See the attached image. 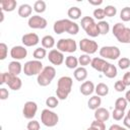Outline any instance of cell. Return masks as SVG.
<instances>
[{
	"mask_svg": "<svg viewBox=\"0 0 130 130\" xmlns=\"http://www.w3.org/2000/svg\"><path fill=\"white\" fill-rule=\"evenodd\" d=\"M81 27L85 30V32L91 37V38H95L98 36H100V31L98 28V23H95L94 19L90 16H83L81 18Z\"/></svg>",
	"mask_w": 130,
	"mask_h": 130,
	"instance_id": "5b68a950",
	"label": "cell"
},
{
	"mask_svg": "<svg viewBox=\"0 0 130 130\" xmlns=\"http://www.w3.org/2000/svg\"><path fill=\"white\" fill-rule=\"evenodd\" d=\"M17 2L15 0H2L0 2V6H1V10L3 11H7V12H11L16 8Z\"/></svg>",
	"mask_w": 130,
	"mask_h": 130,
	"instance_id": "ffe728a7",
	"label": "cell"
},
{
	"mask_svg": "<svg viewBox=\"0 0 130 130\" xmlns=\"http://www.w3.org/2000/svg\"><path fill=\"white\" fill-rule=\"evenodd\" d=\"M7 45L5 43H1L0 44V60H4L7 57Z\"/></svg>",
	"mask_w": 130,
	"mask_h": 130,
	"instance_id": "60d3db41",
	"label": "cell"
},
{
	"mask_svg": "<svg viewBox=\"0 0 130 130\" xmlns=\"http://www.w3.org/2000/svg\"><path fill=\"white\" fill-rule=\"evenodd\" d=\"M22 44L26 47H32V46H36L39 42H40V39H39V36L35 32H29V34H25L23 35L22 39Z\"/></svg>",
	"mask_w": 130,
	"mask_h": 130,
	"instance_id": "9a60e30c",
	"label": "cell"
},
{
	"mask_svg": "<svg viewBox=\"0 0 130 130\" xmlns=\"http://www.w3.org/2000/svg\"><path fill=\"white\" fill-rule=\"evenodd\" d=\"M47 8V5H46V2L43 1V0H38L35 2L34 4V10L37 12V13H43L45 12Z\"/></svg>",
	"mask_w": 130,
	"mask_h": 130,
	"instance_id": "4dcf8cb0",
	"label": "cell"
},
{
	"mask_svg": "<svg viewBox=\"0 0 130 130\" xmlns=\"http://www.w3.org/2000/svg\"><path fill=\"white\" fill-rule=\"evenodd\" d=\"M98 28L100 31V35H107L110 30V24L106 20H101L98 22Z\"/></svg>",
	"mask_w": 130,
	"mask_h": 130,
	"instance_id": "f546056e",
	"label": "cell"
},
{
	"mask_svg": "<svg viewBox=\"0 0 130 130\" xmlns=\"http://www.w3.org/2000/svg\"><path fill=\"white\" fill-rule=\"evenodd\" d=\"M86 130H95V129H94V128H92V127H89V128H87Z\"/></svg>",
	"mask_w": 130,
	"mask_h": 130,
	"instance_id": "f5cc1de1",
	"label": "cell"
},
{
	"mask_svg": "<svg viewBox=\"0 0 130 130\" xmlns=\"http://www.w3.org/2000/svg\"><path fill=\"white\" fill-rule=\"evenodd\" d=\"M59 104V101H58V98H55V96H49L47 100H46V105L50 108V109H54L58 106Z\"/></svg>",
	"mask_w": 130,
	"mask_h": 130,
	"instance_id": "74e56055",
	"label": "cell"
},
{
	"mask_svg": "<svg viewBox=\"0 0 130 130\" xmlns=\"http://www.w3.org/2000/svg\"><path fill=\"white\" fill-rule=\"evenodd\" d=\"M90 65H91V67H92L93 69L98 70L99 72H104L105 69L107 68V66L109 65V62H107L106 60H104V59H102V58L95 57V58L91 59Z\"/></svg>",
	"mask_w": 130,
	"mask_h": 130,
	"instance_id": "2e32d148",
	"label": "cell"
},
{
	"mask_svg": "<svg viewBox=\"0 0 130 130\" xmlns=\"http://www.w3.org/2000/svg\"><path fill=\"white\" fill-rule=\"evenodd\" d=\"M104 11H105V14L106 16H109V17H113L116 15L117 13V8L113 5H107L105 8H104Z\"/></svg>",
	"mask_w": 130,
	"mask_h": 130,
	"instance_id": "8d00e7d4",
	"label": "cell"
},
{
	"mask_svg": "<svg viewBox=\"0 0 130 130\" xmlns=\"http://www.w3.org/2000/svg\"><path fill=\"white\" fill-rule=\"evenodd\" d=\"M94 91H95L96 95H99V96H106L109 93V86L106 83L101 82L95 86Z\"/></svg>",
	"mask_w": 130,
	"mask_h": 130,
	"instance_id": "4316f807",
	"label": "cell"
},
{
	"mask_svg": "<svg viewBox=\"0 0 130 130\" xmlns=\"http://www.w3.org/2000/svg\"><path fill=\"white\" fill-rule=\"evenodd\" d=\"M87 77V70L84 67H77L74 70V78L77 81H83Z\"/></svg>",
	"mask_w": 130,
	"mask_h": 130,
	"instance_id": "603a6c76",
	"label": "cell"
},
{
	"mask_svg": "<svg viewBox=\"0 0 130 130\" xmlns=\"http://www.w3.org/2000/svg\"><path fill=\"white\" fill-rule=\"evenodd\" d=\"M21 69H22L21 64L16 60L11 61L9 63V65H8V72H10L11 74H13L15 76H17L21 72Z\"/></svg>",
	"mask_w": 130,
	"mask_h": 130,
	"instance_id": "7402d4cb",
	"label": "cell"
},
{
	"mask_svg": "<svg viewBox=\"0 0 130 130\" xmlns=\"http://www.w3.org/2000/svg\"><path fill=\"white\" fill-rule=\"evenodd\" d=\"M88 3L91 4V5H101V4H103V0H98V1H94V0H88Z\"/></svg>",
	"mask_w": 130,
	"mask_h": 130,
	"instance_id": "f907efd6",
	"label": "cell"
},
{
	"mask_svg": "<svg viewBox=\"0 0 130 130\" xmlns=\"http://www.w3.org/2000/svg\"><path fill=\"white\" fill-rule=\"evenodd\" d=\"M122 81L123 83L126 85V86H129L130 85V71L129 72H126L122 78Z\"/></svg>",
	"mask_w": 130,
	"mask_h": 130,
	"instance_id": "7dc6e473",
	"label": "cell"
},
{
	"mask_svg": "<svg viewBox=\"0 0 130 130\" xmlns=\"http://www.w3.org/2000/svg\"><path fill=\"white\" fill-rule=\"evenodd\" d=\"M53 29L57 35L63 34L64 31L70 35H76L79 31V25L70 19H60L55 21Z\"/></svg>",
	"mask_w": 130,
	"mask_h": 130,
	"instance_id": "6da1fadb",
	"label": "cell"
},
{
	"mask_svg": "<svg viewBox=\"0 0 130 130\" xmlns=\"http://www.w3.org/2000/svg\"><path fill=\"white\" fill-rule=\"evenodd\" d=\"M44 69L43 63L40 60H30L24 63L23 66V72L26 76H34V75H39L42 70Z\"/></svg>",
	"mask_w": 130,
	"mask_h": 130,
	"instance_id": "8992f818",
	"label": "cell"
},
{
	"mask_svg": "<svg viewBox=\"0 0 130 130\" xmlns=\"http://www.w3.org/2000/svg\"><path fill=\"white\" fill-rule=\"evenodd\" d=\"M41 121L47 127H54V126H56L58 124L59 117L55 112L50 111L49 109H45V110L42 111Z\"/></svg>",
	"mask_w": 130,
	"mask_h": 130,
	"instance_id": "52a82bcc",
	"label": "cell"
},
{
	"mask_svg": "<svg viewBox=\"0 0 130 130\" xmlns=\"http://www.w3.org/2000/svg\"><path fill=\"white\" fill-rule=\"evenodd\" d=\"M78 63H79V65H81V67H84V66H87V65H89L91 63V59H90L89 55L82 54L78 58Z\"/></svg>",
	"mask_w": 130,
	"mask_h": 130,
	"instance_id": "836d02e7",
	"label": "cell"
},
{
	"mask_svg": "<svg viewBox=\"0 0 130 130\" xmlns=\"http://www.w3.org/2000/svg\"><path fill=\"white\" fill-rule=\"evenodd\" d=\"M79 48L85 54L90 55V54H94L98 51L99 46L95 41H92L90 39H82L79 42Z\"/></svg>",
	"mask_w": 130,
	"mask_h": 130,
	"instance_id": "30bf717a",
	"label": "cell"
},
{
	"mask_svg": "<svg viewBox=\"0 0 130 130\" xmlns=\"http://www.w3.org/2000/svg\"><path fill=\"white\" fill-rule=\"evenodd\" d=\"M76 49L77 45L73 39H60L57 42V50L62 53H74Z\"/></svg>",
	"mask_w": 130,
	"mask_h": 130,
	"instance_id": "ba28073f",
	"label": "cell"
},
{
	"mask_svg": "<svg viewBox=\"0 0 130 130\" xmlns=\"http://www.w3.org/2000/svg\"><path fill=\"white\" fill-rule=\"evenodd\" d=\"M32 55H34V57L36 58V60H42V59H44V58L46 57L47 51H46L45 48H37V49L34 51Z\"/></svg>",
	"mask_w": 130,
	"mask_h": 130,
	"instance_id": "1f68e13d",
	"label": "cell"
},
{
	"mask_svg": "<svg viewBox=\"0 0 130 130\" xmlns=\"http://www.w3.org/2000/svg\"><path fill=\"white\" fill-rule=\"evenodd\" d=\"M127 100L125 98H118L115 102V109H119L122 111H125L127 108Z\"/></svg>",
	"mask_w": 130,
	"mask_h": 130,
	"instance_id": "d6a6232c",
	"label": "cell"
},
{
	"mask_svg": "<svg viewBox=\"0 0 130 130\" xmlns=\"http://www.w3.org/2000/svg\"><path fill=\"white\" fill-rule=\"evenodd\" d=\"M78 59L74 56H68L65 59V65L69 69H76L78 66Z\"/></svg>",
	"mask_w": 130,
	"mask_h": 130,
	"instance_id": "f1b7e54d",
	"label": "cell"
},
{
	"mask_svg": "<svg viewBox=\"0 0 130 130\" xmlns=\"http://www.w3.org/2000/svg\"><path fill=\"white\" fill-rule=\"evenodd\" d=\"M67 14H68V16H69L71 19H74V20H75V19L80 18V16H81V10H80V8L77 7V6H72V7H70V8L68 9Z\"/></svg>",
	"mask_w": 130,
	"mask_h": 130,
	"instance_id": "83f0119b",
	"label": "cell"
},
{
	"mask_svg": "<svg viewBox=\"0 0 130 130\" xmlns=\"http://www.w3.org/2000/svg\"><path fill=\"white\" fill-rule=\"evenodd\" d=\"M72 78L69 76H62L58 79L57 82V89H56V94L59 100H66L69 93L71 92L72 88Z\"/></svg>",
	"mask_w": 130,
	"mask_h": 130,
	"instance_id": "7a4b0ae2",
	"label": "cell"
},
{
	"mask_svg": "<svg viewBox=\"0 0 130 130\" xmlns=\"http://www.w3.org/2000/svg\"><path fill=\"white\" fill-rule=\"evenodd\" d=\"M93 16H94V18H96V19L103 20V18L106 16L104 9H103V8H95V9L93 10Z\"/></svg>",
	"mask_w": 130,
	"mask_h": 130,
	"instance_id": "b9f144b4",
	"label": "cell"
},
{
	"mask_svg": "<svg viewBox=\"0 0 130 130\" xmlns=\"http://www.w3.org/2000/svg\"><path fill=\"white\" fill-rule=\"evenodd\" d=\"M101 104H102V99H101V96H99V95H93V96H91V98L88 100V102H87L88 108H89L90 110H94V111L100 108Z\"/></svg>",
	"mask_w": 130,
	"mask_h": 130,
	"instance_id": "cb8c5ba5",
	"label": "cell"
},
{
	"mask_svg": "<svg viewBox=\"0 0 130 130\" xmlns=\"http://www.w3.org/2000/svg\"><path fill=\"white\" fill-rule=\"evenodd\" d=\"M103 73H104V75H105L106 77H108V78H114V77L117 76V73H118L117 67H116L115 65L109 63V65L107 66V68L105 69V71H104Z\"/></svg>",
	"mask_w": 130,
	"mask_h": 130,
	"instance_id": "484cf974",
	"label": "cell"
},
{
	"mask_svg": "<svg viewBox=\"0 0 130 130\" xmlns=\"http://www.w3.org/2000/svg\"><path fill=\"white\" fill-rule=\"evenodd\" d=\"M31 11H32L31 6H30L29 4L24 3V4H21V5L19 6V8H18V11H17V12H18V15H19L20 17L25 18V17L30 16Z\"/></svg>",
	"mask_w": 130,
	"mask_h": 130,
	"instance_id": "44dd1931",
	"label": "cell"
},
{
	"mask_svg": "<svg viewBox=\"0 0 130 130\" xmlns=\"http://www.w3.org/2000/svg\"><path fill=\"white\" fill-rule=\"evenodd\" d=\"M123 123H124V126H125L127 129H130V117L125 116V117H124V121H123Z\"/></svg>",
	"mask_w": 130,
	"mask_h": 130,
	"instance_id": "681fc988",
	"label": "cell"
},
{
	"mask_svg": "<svg viewBox=\"0 0 130 130\" xmlns=\"http://www.w3.org/2000/svg\"><path fill=\"white\" fill-rule=\"evenodd\" d=\"M120 49L116 46H104L100 49V55L103 58L116 60L120 57Z\"/></svg>",
	"mask_w": 130,
	"mask_h": 130,
	"instance_id": "9c48e42d",
	"label": "cell"
},
{
	"mask_svg": "<svg viewBox=\"0 0 130 130\" xmlns=\"http://www.w3.org/2000/svg\"><path fill=\"white\" fill-rule=\"evenodd\" d=\"M7 85L12 90H18L22 86V81H21V79L18 76H15V75L12 74V76L9 79V81L7 82Z\"/></svg>",
	"mask_w": 130,
	"mask_h": 130,
	"instance_id": "d6986e66",
	"label": "cell"
},
{
	"mask_svg": "<svg viewBox=\"0 0 130 130\" xmlns=\"http://www.w3.org/2000/svg\"><path fill=\"white\" fill-rule=\"evenodd\" d=\"M48 59L49 61L53 64V65H61L63 62H64V55L62 52H60L59 50H56V49H53L49 52L48 54Z\"/></svg>",
	"mask_w": 130,
	"mask_h": 130,
	"instance_id": "4fadbf2b",
	"label": "cell"
},
{
	"mask_svg": "<svg viewBox=\"0 0 130 130\" xmlns=\"http://www.w3.org/2000/svg\"><path fill=\"white\" fill-rule=\"evenodd\" d=\"M11 76H12V74L10 72H3L0 77V84H4V83L7 84V82L9 81Z\"/></svg>",
	"mask_w": 130,
	"mask_h": 130,
	"instance_id": "ee69618b",
	"label": "cell"
},
{
	"mask_svg": "<svg viewBox=\"0 0 130 130\" xmlns=\"http://www.w3.org/2000/svg\"><path fill=\"white\" fill-rule=\"evenodd\" d=\"M126 116H128V117H130V110L128 111V113H127V115H126Z\"/></svg>",
	"mask_w": 130,
	"mask_h": 130,
	"instance_id": "db71d44e",
	"label": "cell"
},
{
	"mask_svg": "<svg viewBox=\"0 0 130 130\" xmlns=\"http://www.w3.org/2000/svg\"><path fill=\"white\" fill-rule=\"evenodd\" d=\"M27 24L30 28H36V29H43L47 26L48 22L47 19L40 16V15H32L28 18Z\"/></svg>",
	"mask_w": 130,
	"mask_h": 130,
	"instance_id": "8fae6325",
	"label": "cell"
},
{
	"mask_svg": "<svg viewBox=\"0 0 130 130\" xmlns=\"http://www.w3.org/2000/svg\"><path fill=\"white\" fill-rule=\"evenodd\" d=\"M55 76H56V69L53 66H46L44 67L42 72L38 75L37 78L38 84L41 86H47L52 82Z\"/></svg>",
	"mask_w": 130,
	"mask_h": 130,
	"instance_id": "277c9868",
	"label": "cell"
},
{
	"mask_svg": "<svg viewBox=\"0 0 130 130\" xmlns=\"http://www.w3.org/2000/svg\"><path fill=\"white\" fill-rule=\"evenodd\" d=\"M120 18L123 21H130V7L126 6V7L122 8V10L120 12Z\"/></svg>",
	"mask_w": 130,
	"mask_h": 130,
	"instance_id": "e575fe53",
	"label": "cell"
},
{
	"mask_svg": "<svg viewBox=\"0 0 130 130\" xmlns=\"http://www.w3.org/2000/svg\"><path fill=\"white\" fill-rule=\"evenodd\" d=\"M27 55V51L22 46H14L10 50V56L15 60H21L24 59Z\"/></svg>",
	"mask_w": 130,
	"mask_h": 130,
	"instance_id": "5bb4252c",
	"label": "cell"
},
{
	"mask_svg": "<svg viewBox=\"0 0 130 130\" xmlns=\"http://www.w3.org/2000/svg\"><path fill=\"white\" fill-rule=\"evenodd\" d=\"M41 43H42L43 48H45V49H51L55 45V39L52 36L47 35V36L43 37V39L41 40Z\"/></svg>",
	"mask_w": 130,
	"mask_h": 130,
	"instance_id": "d4e9b609",
	"label": "cell"
},
{
	"mask_svg": "<svg viewBox=\"0 0 130 130\" xmlns=\"http://www.w3.org/2000/svg\"><path fill=\"white\" fill-rule=\"evenodd\" d=\"M125 99L127 100L128 103H130V89L126 91V94H125Z\"/></svg>",
	"mask_w": 130,
	"mask_h": 130,
	"instance_id": "816d5d0a",
	"label": "cell"
},
{
	"mask_svg": "<svg viewBox=\"0 0 130 130\" xmlns=\"http://www.w3.org/2000/svg\"><path fill=\"white\" fill-rule=\"evenodd\" d=\"M90 127L94 128L95 130H106L105 123H104L103 121H99V120H94V121H92V123L90 124Z\"/></svg>",
	"mask_w": 130,
	"mask_h": 130,
	"instance_id": "ab89813d",
	"label": "cell"
},
{
	"mask_svg": "<svg viewBox=\"0 0 130 130\" xmlns=\"http://www.w3.org/2000/svg\"><path fill=\"white\" fill-rule=\"evenodd\" d=\"M114 87H115V89H116L117 91H119V92H122V91H124V90L126 89V85L123 83L122 80L116 81L115 84H114Z\"/></svg>",
	"mask_w": 130,
	"mask_h": 130,
	"instance_id": "f6af8a7d",
	"label": "cell"
},
{
	"mask_svg": "<svg viewBox=\"0 0 130 130\" xmlns=\"http://www.w3.org/2000/svg\"><path fill=\"white\" fill-rule=\"evenodd\" d=\"M8 95H9L8 90L6 88H4V87H1L0 88V99L2 101H4V100H6L8 98Z\"/></svg>",
	"mask_w": 130,
	"mask_h": 130,
	"instance_id": "bcb514c9",
	"label": "cell"
},
{
	"mask_svg": "<svg viewBox=\"0 0 130 130\" xmlns=\"http://www.w3.org/2000/svg\"><path fill=\"white\" fill-rule=\"evenodd\" d=\"M94 89H95L94 84H93V82L90 81V80L84 81V82L80 85V87H79V90H80V92H81L83 95H89V94H91V93L94 91Z\"/></svg>",
	"mask_w": 130,
	"mask_h": 130,
	"instance_id": "e0dca14e",
	"label": "cell"
},
{
	"mask_svg": "<svg viewBox=\"0 0 130 130\" xmlns=\"http://www.w3.org/2000/svg\"><path fill=\"white\" fill-rule=\"evenodd\" d=\"M112 31L118 42L122 44H130V27L125 26V24L121 22H117L114 24Z\"/></svg>",
	"mask_w": 130,
	"mask_h": 130,
	"instance_id": "3957f363",
	"label": "cell"
},
{
	"mask_svg": "<svg viewBox=\"0 0 130 130\" xmlns=\"http://www.w3.org/2000/svg\"><path fill=\"white\" fill-rule=\"evenodd\" d=\"M109 130H128V129L125 128V127H122V126H120L118 124H113V125L110 126Z\"/></svg>",
	"mask_w": 130,
	"mask_h": 130,
	"instance_id": "c3c4849f",
	"label": "cell"
},
{
	"mask_svg": "<svg viewBox=\"0 0 130 130\" xmlns=\"http://www.w3.org/2000/svg\"><path fill=\"white\" fill-rule=\"evenodd\" d=\"M27 130H40V123L37 120H30L26 126Z\"/></svg>",
	"mask_w": 130,
	"mask_h": 130,
	"instance_id": "7bdbcfd3",
	"label": "cell"
},
{
	"mask_svg": "<svg viewBox=\"0 0 130 130\" xmlns=\"http://www.w3.org/2000/svg\"><path fill=\"white\" fill-rule=\"evenodd\" d=\"M38 111V105L32 102V101H28L24 104L23 109H22V115L25 119H32Z\"/></svg>",
	"mask_w": 130,
	"mask_h": 130,
	"instance_id": "7c38bea8",
	"label": "cell"
},
{
	"mask_svg": "<svg viewBox=\"0 0 130 130\" xmlns=\"http://www.w3.org/2000/svg\"><path fill=\"white\" fill-rule=\"evenodd\" d=\"M110 118V113L107 109L105 108H99L94 111V119L99 120V121H103L106 122L107 120H109Z\"/></svg>",
	"mask_w": 130,
	"mask_h": 130,
	"instance_id": "ac0fdd59",
	"label": "cell"
},
{
	"mask_svg": "<svg viewBox=\"0 0 130 130\" xmlns=\"http://www.w3.org/2000/svg\"><path fill=\"white\" fill-rule=\"evenodd\" d=\"M118 65H119V68L122 69V70L127 69V68L130 67V59L127 58V57H122L121 59H119Z\"/></svg>",
	"mask_w": 130,
	"mask_h": 130,
	"instance_id": "d590c367",
	"label": "cell"
},
{
	"mask_svg": "<svg viewBox=\"0 0 130 130\" xmlns=\"http://www.w3.org/2000/svg\"><path fill=\"white\" fill-rule=\"evenodd\" d=\"M112 116H113V119H114V120L120 121V120H122V119L125 117V113H124V111H122V110L115 109V110L113 111Z\"/></svg>",
	"mask_w": 130,
	"mask_h": 130,
	"instance_id": "f35d334b",
	"label": "cell"
}]
</instances>
